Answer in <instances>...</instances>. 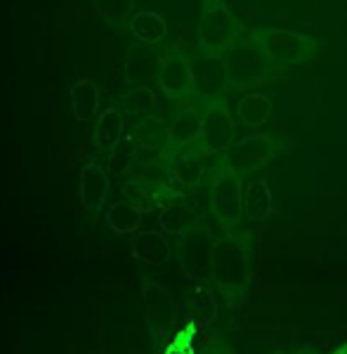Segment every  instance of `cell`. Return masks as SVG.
I'll use <instances>...</instances> for the list:
<instances>
[{
  "label": "cell",
  "mask_w": 347,
  "mask_h": 354,
  "mask_svg": "<svg viewBox=\"0 0 347 354\" xmlns=\"http://www.w3.org/2000/svg\"><path fill=\"white\" fill-rule=\"evenodd\" d=\"M201 116H203V111L194 109V106H187V109L175 113L173 121H170L166 128L170 145L187 147V145H191V142H196L198 130H201Z\"/></svg>",
  "instance_id": "obj_10"
},
{
  "label": "cell",
  "mask_w": 347,
  "mask_h": 354,
  "mask_svg": "<svg viewBox=\"0 0 347 354\" xmlns=\"http://www.w3.org/2000/svg\"><path fill=\"white\" fill-rule=\"evenodd\" d=\"M71 95V111L76 116V121H90L95 118L97 113V106H100V88L95 85L93 81L83 78V81H76L71 85L69 90Z\"/></svg>",
  "instance_id": "obj_13"
},
{
  "label": "cell",
  "mask_w": 347,
  "mask_h": 354,
  "mask_svg": "<svg viewBox=\"0 0 347 354\" xmlns=\"http://www.w3.org/2000/svg\"><path fill=\"white\" fill-rule=\"evenodd\" d=\"M270 189L265 187V182H253L246 196V208L248 215L253 220H263L270 213Z\"/></svg>",
  "instance_id": "obj_19"
},
{
  "label": "cell",
  "mask_w": 347,
  "mask_h": 354,
  "mask_svg": "<svg viewBox=\"0 0 347 354\" xmlns=\"http://www.w3.org/2000/svg\"><path fill=\"white\" fill-rule=\"evenodd\" d=\"M213 205L218 218L225 225H232V222L238 220V213H241V185H238V177L234 173H223L215 180Z\"/></svg>",
  "instance_id": "obj_7"
},
{
  "label": "cell",
  "mask_w": 347,
  "mask_h": 354,
  "mask_svg": "<svg viewBox=\"0 0 347 354\" xmlns=\"http://www.w3.org/2000/svg\"><path fill=\"white\" fill-rule=\"evenodd\" d=\"M133 253L138 255L142 262H147V265H163V262L170 258L168 241L161 234H153V232H147L135 239Z\"/></svg>",
  "instance_id": "obj_14"
},
{
  "label": "cell",
  "mask_w": 347,
  "mask_h": 354,
  "mask_svg": "<svg viewBox=\"0 0 347 354\" xmlns=\"http://www.w3.org/2000/svg\"><path fill=\"white\" fill-rule=\"evenodd\" d=\"M225 81L234 88H246V85L263 83L270 73L272 62L267 59L263 50L255 45V41H236L223 55Z\"/></svg>",
  "instance_id": "obj_3"
},
{
  "label": "cell",
  "mask_w": 347,
  "mask_h": 354,
  "mask_svg": "<svg viewBox=\"0 0 347 354\" xmlns=\"http://www.w3.org/2000/svg\"><path fill=\"white\" fill-rule=\"evenodd\" d=\"M234 133H236L234 118H232L225 102H220V100L210 102L208 109L203 111V116H201V130H198V137H196L201 149L208 153L225 151L227 147L234 145Z\"/></svg>",
  "instance_id": "obj_4"
},
{
  "label": "cell",
  "mask_w": 347,
  "mask_h": 354,
  "mask_svg": "<svg viewBox=\"0 0 347 354\" xmlns=\"http://www.w3.org/2000/svg\"><path fill=\"white\" fill-rule=\"evenodd\" d=\"M123 113L118 109H106L102 111V116L97 118V128H95V145L100 149H111L118 140L123 137Z\"/></svg>",
  "instance_id": "obj_15"
},
{
  "label": "cell",
  "mask_w": 347,
  "mask_h": 354,
  "mask_svg": "<svg viewBox=\"0 0 347 354\" xmlns=\"http://www.w3.org/2000/svg\"><path fill=\"white\" fill-rule=\"evenodd\" d=\"M272 111H274V102L270 95H260V93H250L246 97H241L236 104V116L238 121L248 128H258L270 121Z\"/></svg>",
  "instance_id": "obj_11"
},
{
  "label": "cell",
  "mask_w": 347,
  "mask_h": 354,
  "mask_svg": "<svg viewBox=\"0 0 347 354\" xmlns=\"http://www.w3.org/2000/svg\"><path fill=\"white\" fill-rule=\"evenodd\" d=\"M78 189H81V201L85 208L97 210L106 201V194H109V175L100 165H88L81 173Z\"/></svg>",
  "instance_id": "obj_9"
},
{
  "label": "cell",
  "mask_w": 347,
  "mask_h": 354,
  "mask_svg": "<svg viewBox=\"0 0 347 354\" xmlns=\"http://www.w3.org/2000/svg\"><path fill=\"white\" fill-rule=\"evenodd\" d=\"M130 33L142 43V45H158L163 38L168 36V24L161 15L151 12V10H144V12H138L130 19Z\"/></svg>",
  "instance_id": "obj_12"
},
{
  "label": "cell",
  "mask_w": 347,
  "mask_h": 354,
  "mask_svg": "<svg viewBox=\"0 0 347 354\" xmlns=\"http://www.w3.org/2000/svg\"><path fill=\"white\" fill-rule=\"evenodd\" d=\"M135 142H138V147H147V149L156 151L163 142H168L166 125L158 121V118H144L138 128V137H135Z\"/></svg>",
  "instance_id": "obj_18"
},
{
  "label": "cell",
  "mask_w": 347,
  "mask_h": 354,
  "mask_svg": "<svg viewBox=\"0 0 347 354\" xmlns=\"http://www.w3.org/2000/svg\"><path fill=\"white\" fill-rule=\"evenodd\" d=\"M274 153V145H272V135H253L241 140L238 145L232 147L229 163L236 170H253L265 161H270Z\"/></svg>",
  "instance_id": "obj_6"
},
{
  "label": "cell",
  "mask_w": 347,
  "mask_h": 354,
  "mask_svg": "<svg viewBox=\"0 0 347 354\" xmlns=\"http://www.w3.org/2000/svg\"><path fill=\"white\" fill-rule=\"evenodd\" d=\"M191 222H194V213L189 208H185V205H173L161 215V225L168 232H185Z\"/></svg>",
  "instance_id": "obj_21"
},
{
  "label": "cell",
  "mask_w": 347,
  "mask_h": 354,
  "mask_svg": "<svg viewBox=\"0 0 347 354\" xmlns=\"http://www.w3.org/2000/svg\"><path fill=\"white\" fill-rule=\"evenodd\" d=\"M253 41L272 64L281 66L303 64L317 53V43L312 38L288 31V28H263L253 33Z\"/></svg>",
  "instance_id": "obj_2"
},
{
  "label": "cell",
  "mask_w": 347,
  "mask_h": 354,
  "mask_svg": "<svg viewBox=\"0 0 347 354\" xmlns=\"http://www.w3.org/2000/svg\"><path fill=\"white\" fill-rule=\"evenodd\" d=\"M175 175L180 177L182 182L187 185H194L201 177V165H198V158L196 156H182L178 163H175Z\"/></svg>",
  "instance_id": "obj_22"
},
{
  "label": "cell",
  "mask_w": 347,
  "mask_h": 354,
  "mask_svg": "<svg viewBox=\"0 0 347 354\" xmlns=\"http://www.w3.org/2000/svg\"><path fill=\"white\" fill-rule=\"evenodd\" d=\"M238 36H241V28L227 10L225 0H203V12L198 19V48H201V53L210 57H223L238 41Z\"/></svg>",
  "instance_id": "obj_1"
},
{
  "label": "cell",
  "mask_w": 347,
  "mask_h": 354,
  "mask_svg": "<svg viewBox=\"0 0 347 354\" xmlns=\"http://www.w3.org/2000/svg\"><path fill=\"white\" fill-rule=\"evenodd\" d=\"M106 220H109V227L116 234H128V232H135L140 227L142 210L130 201H118L109 208Z\"/></svg>",
  "instance_id": "obj_16"
},
{
  "label": "cell",
  "mask_w": 347,
  "mask_h": 354,
  "mask_svg": "<svg viewBox=\"0 0 347 354\" xmlns=\"http://www.w3.org/2000/svg\"><path fill=\"white\" fill-rule=\"evenodd\" d=\"M191 81H194V93L203 97H213L215 93H220L227 83L223 57L203 55V59L191 64Z\"/></svg>",
  "instance_id": "obj_8"
},
{
  "label": "cell",
  "mask_w": 347,
  "mask_h": 354,
  "mask_svg": "<svg viewBox=\"0 0 347 354\" xmlns=\"http://www.w3.org/2000/svg\"><path fill=\"white\" fill-rule=\"evenodd\" d=\"M109 151H111L109 170H111V173H116V175H121L123 170L130 168V163H133L135 156H138V142H135V137H125L123 135Z\"/></svg>",
  "instance_id": "obj_17"
},
{
  "label": "cell",
  "mask_w": 347,
  "mask_h": 354,
  "mask_svg": "<svg viewBox=\"0 0 347 354\" xmlns=\"http://www.w3.org/2000/svg\"><path fill=\"white\" fill-rule=\"evenodd\" d=\"M125 73H128L130 83L144 81L153 73V64H151V55L149 50H144V59H140V48H133L128 53V64H125Z\"/></svg>",
  "instance_id": "obj_20"
},
{
  "label": "cell",
  "mask_w": 347,
  "mask_h": 354,
  "mask_svg": "<svg viewBox=\"0 0 347 354\" xmlns=\"http://www.w3.org/2000/svg\"><path fill=\"white\" fill-rule=\"evenodd\" d=\"M156 81L161 90L170 100H189L194 95V81H191V64L180 50H170V53L158 62Z\"/></svg>",
  "instance_id": "obj_5"
}]
</instances>
